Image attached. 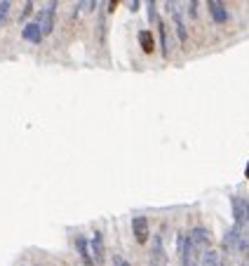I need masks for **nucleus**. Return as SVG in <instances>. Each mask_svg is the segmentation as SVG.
Segmentation results:
<instances>
[{
	"mask_svg": "<svg viewBox=\"0 0 249 266\" xmlns=\"http://www.w3.org/2000/svg\"><path fill=\"white\" fill-rule=\"evenodd\" d=\"M210 231L202 226H195L186 238H181V262H184V266H200L202 254L210 250Z\"/></svg>",
	"mask_w": 249,
	"mask_h": 266,
	"instance_id": "obj_1",
	"label": "nucleus"
},
{
	"mask_svg": "<svg viewBox=\"0 0 249 266\" xmlns=\"http://www.w3.org/2000/svg\"><path fill=\"white\" fill-rule=\"evenodd\" d=\"M54 17H57V0H50V5H47L42 12H38V19H36L40 24V28H42V36H52Z\"/></svg>",
	"mask_w": 249,
	"mask_h": 266,
	"instance_id": "obj_2",
	"label": "nucleus"
},
{
	"mask_svg": "<svg viewBox=\"0 0 249 266\" xmlns=\"http://www.w3.org/2000/svg\"><path fill=\"white\" fill-rule=\"evenodd\" d=\"M170 12L172 19H174V28H176V38L181 45L188 42V31H186V21H184V12L179 10V2L176 0H170Z\"/></svg>",
	"mask_w": 249,
	"mask_h": 266,
	"instance_id": "obj_3",
	"label": "nucleus"
},
{
	"mask_svg": "<svg viewBox=\"0 0 249 266\" xmlns=\"http://www.w3.org/2000/svg\"><path fill=\"white\" fill-rule=\"evenodd\" d=\"M233 205V217H235V226L240 228H247L249 226V203L247 198H233L230 200Z\"/></svg>",
	"mask_w": 249,
	"mask_h": 266,
	"instance_id": "obj_4",
	"label": "nucleus"
},
{
	"mask_svg": "<svg viewBox=\"0 0 249 266\" xmlns=\"http://www.w3.org/2000/svg\"><path fill=\"white\" fill-rule=\"evenodd\" d=\"M132 233H134V240L139 243V245H146L148 238H151V226H148V219H146L144 214H136L134 219H132Z\"/></svg>",
	"mask_w": 249,
	"mask_h": 266,
	"instance_id": "obj_5",
	"label": "nucleus"
},
{
	"mask_svg": "<svg viewBox=\"0 0 249 266\" xmlns=\"http://www.w3.org/2000/svg\"><path fill=\"white\" fill-rule=\"evenodd\" d=\"M151 266H170L167 262V250H165V240L157 233L153 236V250H151Z\"/></svg>",
	"mask_w": 249,
	"mask_h": 266,
	"instance_id": "obj_6",
	"label": "nucleus"
},
{
	"mask_svg": "<svg viewBox=\"0 0 249 266\" xmlns=\"http://www.w3.org/2000/svg\"><path fill=\"white\" fill-rule=\"evenodd\" d=\"M76 252H78V257L82 259L85 266H96L94 254H92V245H90V240L85 238V236H78V238H76Z\"/></svg>",
	"mask_w": 249,
	"mask_h": 266,
	"instance_id": "obj_7",
	"label": "nucleus"
},
{
	"mask_svg": "<svg viewBox=\"0 0 249 266\" xmlns=\"http://www.w3.org/2000/svg\"><path fill=\"white\" fill-rule=\"evenodd\" d=\"M90 245H92V254H94V262H96V266H101V264H104V259H106L104 233H101V231H94L92 240H90Z\"/></svg>",
	"mask_w": 249,
	"mask_h": 266,
	"instance_id": "obj_8",
	"label": "nucleus"
},
{
	"mask_svg": "<svg viewBox=\"0 0 249 266\" xmlns=\"http://www.w3.org/2000/svg\"><path fill=\"white\" fill-rule=\"evenodd\" d=\"M21 38L28 40V42H33V45H40L45 36H42V28H40L38 21H28L26 26L21 28Z\"/></svg>",
	"mask_w": 249,
	"mask_h": 266,
	"instance_id": "obj_9",
	"label": "nucleus"
},
{
	"mask_svg": "<svg viewBox=\"0 0 249 266\" xmlns=\"http://www.w3.org/2000/svg\"><path fill=\"white\" fill-rule=\"evenodd\" d=\"M207 7H210L211 19H214L216 24H226V21H228V10H226L223 0H207Z\"/></svg>",
	"mask_w": 249,
	"mask_h": 266,
	"instance_id": "obj_10",
	"label": "nucleus"
},
{
	"mask_svg": "<svg viewBox=\"0 0 249 266\" xmlns=\"http://www.w3.org/2000/svg\"><path fill=\"white\" fill-rule=\"evenodd\" d=\"M139 45L146 54H153L155 52V38H153V31H139Z\"/></svg>",
	"mask_w": 249,
	"mask_h": 266,
	"instance_id": "obj_11",
	"label": "nucleus"
},
{
	"mask_svg": "<svg viewBox=\"0 0 249 266\" xmlns=\"http://www.w3.org/2000/svg\"><path fill=\"white\" fill-rule=\"evenodd\" d=\"M157 31H160V42H162V57H170V31L162 19H157Z\"/></svg>",
	"mask_w": 249,
	"mask_h": 266,
	"instance_id": "obj_12",
	"label": "nucleus"
},
{
	"mask_svg": "<svg viewBox=\"0 0 249 266\" xmlns=\"http://www.w3.org/2000/svg\"><path fill=\"white\" fill-rule=\"evenodd\" d=\"M200 266H223V262H221V257H219V252L207 250V252L202 254V259H200Z\"/></svg>",
	"mask_w": 249,
	"mask_h": 266,
	"instance_id": "obj_13",
	"label": "nucleus"
},
{
	"mask_svg": "<svg viewBox=\"0 0 249 266\" xmlns=\"http://www.w3.org/2000/svg\"><path fill=\"white\" fill-rule=\"evenodd\" d=\"M10 7H12V0H0V26H2V24H7Z\"/></svg>",
	"mask_w": 249,
	"mask_h": 266,
	"instance_id": "obj_14",
	"label": "nucleus"
},
{
	"mask_svg": "<svg viewBox=\"0 0 249 266\" xmlns=\"http://www.w3.org/2000/svg\"><path fill=\"white\" fill-rule=\"evenodd\" d=\"M31 12H33V0H28V2H26V7L21 10V17H19V19H21V21H26L28 17H31Z\"/></svg>",
	"mask_w": 249,
	"mask_h": 266,
	"instance_id": "obj_15",
	"label": "nucleus"
},
{
	"mask_svg": "<svg viewBox=\"0 0 249 266\" xmlns=\"http://www.w3.org/2000/svg\"><path fill=\"white\" fill-rule=\"evenodd\" d=\"M113 266H130V262H127L125 257H120V254H115V257H113Z\"/></svg>",
	"mask_w": 249,
	"mask_h": 266,
	"instance_id": "obj_16",
	"label": "nucleus"
},
{
	"mask_svg": "<svg viewBox=\"0 0 249 266\" xmlns=\"http://www.w3.org/2000/svg\"><path fill=\"white\" fill-rule=\"evenodd\" d=\"M118 5H120V0H108V12H115Z\"/></svg>",
	"mask_w": 249,
	"mask_h": 266,
	"instance_id": "obj_17",
	"label": "nucleus"
},
{
	"mask_svg": "<svg viewBox=\"0 0 249 266\" xmlns=\"http://www.w3.org/2000/svg\"><path fill=\"white\" fill-rule=\"evenodd\" d=\"M139 5H141V0H130V10H132V12H136V10H139Z\"/></svg>",
	"mask_w": 249,
	"mask_h": 266,
	"instance_id": "obj_18",
	"label": "nucleus"
},
{
	"mask_svg": "<svg viewBox=\"0 0 249 266\" xmlns=\"http://www.w3.org/2000/svg\"><path fill=\"white\" fill-rule=\"evenodd\" d=\"M245 174H247V179H249V163H247V167H245Z\"/></svg>",
	"mask_w": 249,
	"mask_h": 266,
	"instance_id": "obj_19",
	"label": "nucleus"
}]
</instances>
